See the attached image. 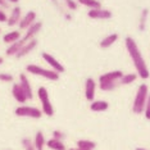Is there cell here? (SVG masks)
Instances as JSON below:
<instances>
[{"mask_svg": "<svg viewBox=\"0 0 150 150\" xmlns=\"http://www.w3.org/2000/svg\"><path fill=\"white\" fill-rule=\"evenodd\" d=\"M11 6V3L8 0H0V9H8Z\"/></svg>", "mask_w": 150, "mask_h": 150, "instance_id": "cell-31", "label": "cell"}, {"mask_svg": "<svg viewBox=\"0 0 150 150\" xmlns=\"http://www.w3.org/2000/svg\"><path fill=\"white\" fill-rule=\"evenodd\" d=\"M25 44L26 42L23 41L22 39L18 40V41H16V42H13V44H11V46H8V49H6V52H5L6 57H13V55L16 57V54L22 49V46L25 45Z\"/></svg>", "mask_w": 150, "mask_h": 150, "instance_id": "cell-16", "label": "cell"}, {"mask_svg": "<svg viewBox=\"0 0 150 150\" xmlns=\"http://www.w3.org/2000/svg\"><path fill=\"white\" fill-rule=\"evenodd\" d=\"M69 150H86V149H81V148H78V146H77V148H74V149H69Z\"/></svg>", "mask_w": 150, "mask_h": 150, "instance_id": "cell-35", "label": "cell"}, {"mask_svg": "<svg viewBox=\"0 0 150 150\" xmlns=\"http://www.w3.org/2000/svg\"><path fill=\"white\" fill-rule=\"evenodd\" d=\"M13 76L9 73H0V81H3V82H13Z\"/></svg>", "mask_w": 150, "mask_h": 150, "instance_id": "cell-29", "label": "cell"}, {"mask_svg": "<svg viewBox=\"0 0 150 150\" xmlns=\"http://www.w3.org/2000/svg\"><path fill=\"white\" fill-rule=\"evenodd\" d=\"M121 85V81H115V82H105V83H100L99 87L103 91H112L114 88H117Z\"/></svg>", "mask_w": 150, "mask_h": 150, "instance_id": "cell-26", "label": "cell"}, {"mask_svg": "<svg viewBox=\"0 0 150 150\" xmlns=\"http://www.w3.org/2000/svg\"><path fill=\"white\" fill-rule=\"evenodd\" d=\"M137 77H139V74H137V73H127V74H123V77L121 78V85H129V83H134Z\"/></svg>", "mask_w": 150, "mask_h": 150, "instance_id": "cell-25", "label": "cell"}, {"mask_svg": "<svg viewBox=\"0 0 150 150\" xmlns=\"http://www.w3.org/2000/svg\"><path fill=\"white\" fill-rule=\"evenodd\" d=\"M64 4L67 5V8H69V11H76L78 3H76L74 0H63Z\"/></svg>", "mask_w": 150, "mask_h": 150, "instance_id": "cell-28", "label": "cell"}, {"mask_svg": "<svg viewBox=\"0 0 150 150\" xmlns=\"http://www.w3.org/2000/svg\"><path fill=\"white\" fill-rule=\"evenodd\" d=\"M16 115L18 117H30V118H41L42 115V110H40L39 108H33V107H26V105H22V107H18L14 110Z\"/></svg>", "mask_w": 150, "mask_h": 150, "instance_id": "cell-5", "label": "cell"}, {"mask_svg": "<svg viewBox=\"0 0 150 150\" xmlns=\"http://www.w3.org/2000/svg\"><path fill=\"white\" fill-rule=\"evenodd\" d=\"M47 148H50L52 150H66V146L62 142V140H58V139H50L46 141Z\"/></svg>", "mask_w": 150, "mask_h": 150, "instance_id": "cell-20", "label": "cell"}, {"mask_svg": "<svg viewBox=\"0 0 150 150\" xmlns=\"http://www.w3.org/2000/svg\"><path fill=\"white\" fill-rule=\"evenodd\" d=\"M123 77L122 71H112V72H107L101 74L99 77V82L105 83V82H115V81H121V78Z\"/></svg>", "mask_w": 150, "mask_h": 150, "instance_id": "cell-7", "label": "cell"}, {"mask_svg": "<svg viewBox=\"0 0 150 150\" xmlns=\"http://www.w3.org/2000/svg\"><path fill=\"white\" fill-rule=\"evenodd\" d=\"M18 40H21V32L19 31H12L4 35V37H3V41L5 44H13V42L18 41Z\"/></svg>", "mask_w": 150, "mask_h": 150, "instance_id": "cell-19", "label": "cell"}, {"mask_svg": "<svg viewBox=\"0 0 150 150\" xmlns=\"http://www.w3.org/2000/svg\"><path fill=\"white\" fill-rule=\"evenodd\" d=\"M77 146L81 149H86V150H94L96 148V142L91 141V140H78Z\"/></svg>", "mask_w": 150, "mask_h": 150, "instance_id": "cell-22", "label": "cell"}, {"mask_svg": "<svg viewBox=\"0 0 150 150\" xmlns=\"http://www.w3.org/2000/svg\"><path fill=\"white\" fill-rule=\"evenodd\" d=\"M118 40V35L117 33H110V35L105 36L103 40L100 41V47L101 49H108V47H110L113 44Z\"/></svg>", "mask_w": 150, "mask_h": 150, "instance_id": "cell-17", "label": "cell"}, {"mask_svg": "<svg viewBox=\"0 0 150 150\" xmlns=\"http://www.w3.org/2000/svg\"><path fill=\"white\" fill-rule=\"evenodd\" d=\"M144 114H145V118L148 119V121H150V94H149V98H148V103L145 105Z\"/></svg>", "mask_w": 150, "mask_h": 150, "instance_id": "cell-30", "label": "cell"}, {"mask_svg": "<svg viewBox=\"0 0 150 150\" xmlns=\"http://www.w3.org/2000/svg\"><path fill=\"white\" fill-rule=\"evenodd\" d=\"M35 146H36V149L37 150H41L42 148H44V145H46V140H45V137H44V134L41 131H39L36 134V136H35Z\"/></svg>", "mask_w": 150, "mask_h": 150, "instance_id": "cell-23", "label": "cell"}, {"mask_svg": "<svg viewBox=\"0 0 150 150\" xmlns=\"http://www.w3.org/2000/svg\"><path fill=\"white\" fill-rule=\"evenodd\" d=\"M148 16H149V9L148 8L142 9L141 17H140V25H139V30L141 32L145 31V28H146V19H148Z\"/></svg>", "mask_w": 150, "mask_h": 150, "instance_id": "cell-24", "label": "cell"}, {"mask_svg": "<svg viewBox=\"0 0 150 150\" xmlns=\"http://www.w3.org/2000/svg\"><path fill=\"white\" fill-rule=\"evenodd\" d=\"M9 3H12V4H17V3L19 1V0H8Z\"/></svg>", "mask_w": 150, "mask_h": 150, "instance_id": "cell-34", "label": "cell"}, {"mask_svg": "<svg viewBox=\"0 0 150 150\" xmlns=\"http://www.w3.org/2000/svg\"><path fill=\"white\" fill-rule=\"evenodd\" d=\"M37 96H39L40 101H41L42 105V113L52 117L54 114V108L52 103H50V99H49V93L45 87H39V91H37Z\"/></svg>", "mask_w": 150, "mask_h": 150, "instance_id": "cell-4", "label": "cell"}, {"mask_svg": "<svg viewBox=\"0 0 150 150\" xmlns=\"http://www.w3.org/2000/svg\"><path fill=\"white\" fill-rule=\"evenodd\" d=\"M37 44H39V41H37L36 39H32V40H30V41H27L25 45L22 46V49L19 50L18 53L16 54V58H18V59H21V58H23V57H26L27 54H30L32 52L33 49L37 46Z\"/></svg>", "mask_w": 150, "mask_h": 150, "instance_id": "cell-11", "label": "cell"}, {"mask_svg": "<svg viewBox=\"0 0 150 150\" xmlns=\"http://www.w3.org/2000/svg\"><path fill=\"white\" fill-rule=\"evenodd\" d=\"M12 94H13V98H14L18 103H26V101L28 100L26 93L23 91V88L21 87V85H19V83H14V85H13Z\"/></svg>", "mask_w": 150, "mask_h": 150, "instance_id": "cell-12", "label": "cell"}, {"mask_svg": "<svg viewBox=\"0 0 150 150\" xmlns=\"http://www.w3.org/2000/svg\"><path fill=\"white\" fill-rule=\"evenodd\" d=\"M41 27H42V22L36 21L32 26H30L28 28H27V31H26V33H25V36L22 37V40H23L25 42L30 41V40H32L33 37H35L37 33H39V31L41 30Z\"/></svg>", "mask_w": 150, "mask_h": 150, "instance_id": "cell-9", "label": "cell"}, {"mask_svg": "<svg viewBox=\"0 0 150 150\" xmlns=\"http://www.w3.org/2000/svg\"><path fill=\"white\" fill-rule=\"evenodd\" d=\"M109 108V104L105 100H94L91 101L90 109L93 112H104Z\"/></svg>", "mask_w": 150, "mask_h": 150, "instance_id": "cell-18", "label": "cell"}, {"mask_svg": "<svg viewBox=\"0 0 150 150\" xmlns=\"http://www.w3.org/2000/svg\"><path fill=\"white\" fill-rule=\"evenodd\" d=\"M22 144H23V146H25L26 150H37L36 146H35V142H32L30 139H23Z\"/></svg>", "mask_w": 150, "mask_h": 150, "instance_id": "cell-27", "label": "cell"}, {"mask_svg": "<svg viewBox=\"0 0 150 150\" xmlns=\"http://www.w3.org/2000/svg\"><path fill=\"white\" fill-rule=\"evenodd\" d=\"M0 22H8V16L0 9Z\"/></svg>", "mask_w": 150, "mask_h": 150, "instance_id": "cell-33", "label": "cell"}, {"mask_svg": "<svg viewBox=\"0 0 150 150\" xmlns=\"http://www.w3.org/2000/svg\"><path fill=\"white\" fill-rule=\"evenodd\" d=\"M95 90H96V83H95L94 78H87L86 83H85V98L87 101H94Z\"/></svg>", "mask_w": 150, "mask_h": 150, "instance_id": "cell-10", "label": "cell"}, {"mask_svg": "<svg viewBox=\"0 0 150 150\" xmlns=\"http://www.w3.org/2000/svg\"><path fill=\"white\" fill-rule=\"evenodd\" d=\"M21 8L19 6H14V8L12 9V13H11V17L8 18V26L9 27H13L16 25H18L19 21H21Z\"/></svg>", "mask_w": 150, "mask_h": 150, "instance_id": "cell-15", "label": "cell"}, {"mask_svg": "<svg viewBox=\"0 0 150 150\" xmlns=\"http://www.w3.org/2000/svg\"><path fill=\"white\" fill-rule=\"evenodd\" d=\"M19 85H21V87L23 88V91L26 93L27 98L31 100V99L33 98L32 87H31V85H30V81H28V78H27V76H26L25 73H21V74H19Z\"/></svg>", "mask_w": 150, "mask_h": 150, "instance_id": "cell-14", "label": "cell"}, {"mask_svg": "<svg viewBox=\"0 0 150 150\" xmlns=\"http://www.w3.org/2000/svg\"><path fill=\"white\" fill-rule=\"evenodd\" d=\"M36 22V13L33 11H30L23 18L19 21V28L21 30H27L30 26H32Z\"/></svg>", "mask_w": 150, "mask_h": 150, "instance_id": "cell-13", "label": "cell"}, {"mask_svg": "<svg viewBox=\"0 0 150 150\" xmlns=\"http://www.w3.org/2000/svg\"><path fill=\"white\" fill-rule=\"evenodd\" d=\"M136 150H148V149H144V148H136Z\"/></svg>", "mask_w": 150, "mask_h": 150, "instance_id": "cell-36", "label": "cell"}, {"mask_svg": "<svg viewBox=\"0 0 150 150\" xmlns=\"http://www.w3.org/2000/svg\"><path fill=\"white\" fill-rule=\"evenodd\" d=\"M41 150H42V149H41Z\"/></svg>", "mask_w": 150, "mask_h": 150, "instance_id": "cell-39", "label": "cell"}, {"mask_svg": "<svg viewBox=\"0 0 150 150\" xmlns=\"http://www.w3.org/2000/svg\"><path fill=\"white\" fill-rule=\"evenodd\" d=\"M0 31H1V30H0Z\"/></svg>", "mask_w": 150, "mask_h": 150, "instance_id": "cell-38", "label": "cell"}, {"mask_svg": "<svg viewBox=\"0 0 150 150\" xmlns=\"http://www.w3.org/2000/svg\"><path fill=\"white\" fill-rule=\"evenodd\" d=\"M87 17H90L93 19H103V21H105V19H110L113 17V14L108 9L98 8V9H90L87 12Z\"/></svg>", "mask_w": 150, "mask_h": 150, "instance_id": "cell-6", "label": "cell"}, {"mask_svg": "<svg viewBox=\"0 0 150 150\" xmlns=\"http://www.w3.org/2000/svg\"><path fill=\"white\" fill-rule=\"evenodd\" d=\"M42 59L53 68V71H55V72H58V73H63L64 71H66L62 64L58 62V60L53 55H50L49 53H42Z\"/></svg>", "mask_w": 150, "mask_h": 150, "instance_id": "cell-8", "label": "cell"}, {"mask_svg": "<svg viewBox=\"0 0 150 150\" xmlns=\"http://www.w3.org/2000/svg\"><path fill=\"white\" fill-rule=\"evenodd\" d=\"M26 71L30 72L31 74H35V76H41L49 81H58V78H59V73L55 72V71L45 69V68L39 67V66H36V64H28V66L26 67Z\"/></svg>", "mask_w": 150, "mask_h": 150, "instance_id": "cell-3", "label": "cell"}, {"mask_svg": "<svg viewBox=\"0 0 150 150\" xmlns=\"http://www.w3.org/2000/svg\"><path fill=\"white\" fill-rule=\"evenodd\" d=\"M3 62H4V59H3V58L0 57V64H3Z\"/></svg>", "mask_w": 150, "mask_h": 150, "instance_id": "cell-37", "label": "cell"}, {"mask_svg": "<svg viewBox=\"0 0 150 150\" xmlns=\"http://www.w3.org/2000/svg\"><path fill=\"white\" fill-rule=\"evenodd\" d=\"M53 137H54V139H58V140H63V139H64V135H63L60 131L55 129V131L53 132Z\"/></svg>", "mask_w": 150, "mask_h": 150, "instance_id": "cell-32", "label": "cell"}, {"mask_svg": "<svg viewBox=\"0 0 150 150\" xmlns=\"http://www.w3.org/2000/svg\"><path fill=\"white\" fill-rule=\"evenodd\" d=\"M149 98V87L146 83H141L137 87V93H136L134 104H132V112L135 114H141L145 110V105L148 103Z\"/></svg>", "mask_w": 150, "mask_h": 150, "instance_id": "cell-2", "label": "cell"}, {"mask_svg": "<svg viewBox=\"0 0 150 150\" xmlns=\"http://www.w3.org/2000/svg\"><path fill=\"white\" fill-rule=\"evenodd\" d=\"M78 4L86 6L88 9H98L101 8V3L99 0H77Z\"/></svg>", "mask_w": 150, "mask_h": 150, "instance_id": "cell-21", "label": "cell"}, {"mask_svg": "<svg viewBox=\"0 0 150 150\" xmlns=\"http://www.w3.org/2000/svg\"><path fill=\"white\" fill-rule=\"evenodd\" d=\"M125 44H126V49L128 52V55L131 58V60L134 62V66H135V69L137 72L139 77L142 78V80H148L150 77V72H149V68L145 63V59L144 57L141 55V52H140L137 44L132 37H126L125 40Z\"/></svg>", "mask_w": 150, "mask_h": 150, "instance_id": "cell-1", "label": "cell"}]
</instances>
